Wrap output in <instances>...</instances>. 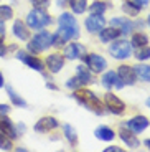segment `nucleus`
Here are the masks:
<instances>
[{
  "label": "nucleus",
  "mask_w": 150,
  "mask_h": 152,
  "mask_svg": "<svg viewBox=\"0 0 150 152\" xmlns=\"http://www.w3.org/2000/svg\"><path fill=\"white\" fill-rule=\"evenodd\" d=\"M74 99L78 101L81 106H84L86 109L92 111L94 114H104V106H102L101 99L94 94L89 89H74Z\"/></svg>",
  "instance_id": "f257e3e1"
},
{
  "label": "nucleus",
  "mask_w": 150,
  "mask_h": 152,
  "mask_svg": "<svg viewBox=\"0 0 150 152\" xmlns=\"http://www.w3.org/2000/svg\"><path fill=\"white\" fill-rule=\"evenodd\" d=\"M58 25H60L58 33H60L66 42L76 40V38L79 37V25H78L76 18L71 15V13H68V12L61 13L60 18H58Z\"/></svg>",
  "instance_id": "f03ea898"
},
{
  "label": "nucleus",
  "mask_w": 150,
  "mask_h": 152,
  "mask_svg": "<svg viewBox=\"0 0 150 152\" xmlns=\"http://www.w3.org/2000/svg\"><path fill=\"white\" fill-rule=\"evenodd\" d=\"M26 25L28 28H33V30H43L46 28L51 23V17L48 15V12L45 8H35L33 10L28 12V15H26Z\"/></svg>",
  "instance_id": "7ed1b4c3"
},
{
  "label": "nucleus",
  "mask_w": 150,
  "mask_h": 152,
  "mask_svg": "<svg viewBox=\"0 0 150 152\" xmlns=\"http://www.w3.org/2000/svg\"><path fill=\"white\" fill-rule=\"evenodd\" d=\"M51 46V33H48V31H40V33H36L33 37V40H31L30 43H28V51L33 55H38L42 53V51H46V50Z\"/></svg>",
  "instance_id": "20e7f679"
},
{
  "label": "nucleus",
  "mask_w": 150,
  "mask_h": 152,
  "mask_svg": "<svg viewBox=\"0 0 150 152\" xmlns=\"http://www.w3.org/2000/svg\"><path fill=\"white\" fill-rule=\"evenodd\" d=\"M109 53L116 60H127L132 56V45L127 40H117L109 46Z\"/></svg>",
  "instance_id": "39448f33"
},
{
  "label": "nucleus",
  "mask_w": 150,
  "mask_h": 152,
  "mask_svg": "<svg viewBox=\"0 0 150 152\" xmlns=\"http://www.w3.org/2000/svg\"><path fill=\"white\" fill-rule=\"evenodd\" d=\"M83 61L86 63V66L92 73H102L106 68H107V61H106V58H102L101 55H98V53L84 55Z\"/></svg>",
  "instance_id": "423d86ee"
},
{
  "label": "nucleus",
  "mask_w": 150,
  "mask_h": 152,
  "mask_svg": "<svg viewBox=\"0 0 150 152\" xmlns=\"http://www.w3.org/2000/svg\"><path fill=\"white\" fill-rule=\"evenodd\" d=\"M104 103H106V107H107L109 111L112 114H117V116H120V114L125 111V104L122 99H119L116 94H112V93H107V94L104 96Z\"/></svg>",
  "instance_id": "0eeeda50"
},
{
  "label": "nucleus",
  "mask_w": 150,
  "mask_h": 152,
  "mask_svg": "<svg viewBox=\"0 0 150 152\" xmlns=\"http://www.w3.org/2000/svg\"><path fill=\"white\" fill-rule=\"evenodd\" d=\"M17 58H18L20 61H23L28 68L35 69V71L42 73L43 69H45V63H43L40 58H36L35 55H28V53H25V51H18V53H17Z\"/></svg>",
  "instance_id": "6e6552de"
},
{
  "label": "nucleus",
  "mask_w": 150,
  "mask_h": 152,
  "mask_svg": "<svg viewBox=\"0 0 150 152\" xmlns=\"http://www.w3.org/2000/svg\"><path fill=\"white\" fill-rule=\"evenodd\" d=\"M117 76H119V80L124 83V86H132L135 84L137 81V76H135V71H134V66H129V65H120L117 68Z\"/></svg>",
  "instance_id": "1a4fd4ad"
},
{
  "label": "nucleus",
  "mask_w": 150,
  "mask_h": 152,
  "mask_svg": "<svg viewBox=\"0 0 150 152\" xmlns=\"http://www.w3.org/2000/svg\"><path fill=\"white\" fill-rule=\"evenodd\" d=\"M84 25H86V28H87V31H89V33H99V31L106 27V18L102 15L91 13V15L86 18Z\"/></svg>",
  "instance_id": "9d476101"
},
{
  "label": "nucleus",
  "mask_w": 150,
  "mask_h": 152,
  "mask_svg": "<svg viewBox=\"0 0 150 152\" xmlns=\"http://www.w3.org/2000/svg\"><path fill=\"white\" fill-rule=\"evenodd\" d=\"M64 58H68V60H78V58H83L84 55H86V46L81 45V43H69V45L64 48Z\"/></svg>",
  "instance_id": "9b49d317"
},
{
  "label": "nucleus",
  "mask_w": 150,
  "mask_h": 152,
  "mask_svg": "<svg viewBox=\"0 0 150 152\" xmlns=\"http://www.w3.org/2000/svg\"><path fill=\"white\" fill-rule=\"evenodd\" d=\"M45 65H46V68H48L51 73H60L61 69H63V66H64V56L60 55V53L48 55Z\"/></svg>",
  "instance_id": "f8f14e48"
},
{
  "label": "nucleus",
  "mask_w": 150,
  "mask_h": 152,
  "mask_svg": "<svg viewBox=\"0 0 150 152\" xmlns=\"http://www.w3.org/2000/svg\"><path fill=\"white\" fill-rule=\"evenodd\" d=\"M102 86L106 89H112V88H117V89H122L124 88V83L119 80L116 71H106L104 76H102Z\"/></svg>",
  "instance_id": "ddd939ff"
},
{
  "label": "nucleus",
  "mask_w": 150,
  "mask_h": 152,
  "mask_svg": "<svg viewBox=\"0 0 150 152\" xmlns=\"http://www.w3.org/2000/svg\"><path fill=\"white\" fill-rule=\"evenodd\" d=\"M111 25H112V27H117L120 30V35H125V37H127L129 33H132V30L135 28V23L130 22L129 18H125V17L112 18L111 20Z\"/></svg>",
  "instance_id": "4468645a"
},
{
  "label": "nucleus",
  "mask_w": 150,
  "mask_h": 152,
  "mask_svg": "<svg viewBox=\"0 0 150 152\" xmlns=\"http://www.w3.org/2000/svg\"><path fill=\"white\" fill-rule=\"evenodd\" d=\"M150 121L145 118V116H134L130 121H127V127L135 134H140L142 131H145L149 127Z\"/></svg>",
  "instance_id": "2eb2a0df"
},
{
  "label": "nucleus",
  "mask_w": 150,
  "mask_h": 152,
  "mask_svg": "<svg viewBox=\"0 0 150 152\" xmlns=\"http://www.w3.org/2000/svg\"><path fill=\"white\" fill-rule=\"evenodd\" d=\"M119 137L122 139V141L125 142V145L130 149H137L140 145V141H139V137L135 136V132H132L130 129H125V127H120L119 131Z\"/></svg>",
  "instance_id": "dca6fc26"
},
{
  "label": "nucleus",
  "mask_w": 150,
  "mask_h": 152,
  "mask_svg": "<svg viewBox=\"0 0 150 152\" xmlns=\"http://www.w3.org/2000/svg\"><path fill=\"white\" fill-rule=\"evenodd\" d=\"M58 124H60V122H58L55 118L46 116V118H42L36 124H35V131H36V132H48V131L56 129Z\"/></svg>",
  "instance_id": "f3484780"
},
{
  "label": "nucleus",
  "mask_w": 150,
  "mask_h": 152,
  "mask_svg": "<svg viewBox=\"0 0 150 152\" xmlns=\"http://www.w3.org/2000/svg\"><path fill=\"white\" fill-rule=\"evenodd\" d=\"M12 30H13V35H15L18 40H22V42L30 40V30H28V25H26L25 22H22V20H15Z\"/></svg>",
  "instance_id": "a211bd4d"
},
{
  "label": "nucleus",
  "mask_w": 150,
  "mask_h": 152,
  "mask_svg": "<svg viewBox=\"0 0 150 152\" xmlns=\"http://www.w3.org/2000/svg\"><path fill=\"white\" fill-rule=\"evenodd\" d=\"M0 131H2L4 134H7L10 139H17V137H18V132H17L15 126H13V122L8 119L7 114L0 116Z\"/></svg>",
  "instance_id": "6ab92c4d"
},
{
  "label": "nucleus",
  "mask_w": 150,
  "mask_h": 152,
  "mask_svg": "<svg viewBox=\"0 0 150 152\" xmlns=\"http://www.w3.org/2000/svg\"><path fill=\"white\" fill-rule=\"evenodd\" d=\"M119 37H120V30L117 27H112V25H111V28H102L99 31V38H101L102 43H111Z\"/></svg>",
  "instance_id": "aec40b11"
},
{
  "label": "nucleus",
  "mask_w": 150,
  "mask_h": 152,
  "mask_svg": "<svg viewBox=\"0 0 150 152\" xmlns=\"http://www.w3.org/2000/svg\"><path fill=\"white\" fill-rule=\"evenodd\" d=\"M76 78L81 81V84H83V86L94 83V76H92V73H91V69L84 68L83 65H79L78 68H76Z\"/></svg>",
  "instance_id": "412c9836"
},
{
  "label": "nucleus",
  "mask_w": 150,
  "mask_h": 152,
  "mask_svg": "<svg viewBox=\"0 0 150 152\" xmlns=\"http://www.w3.org/2000/svg\"><path fill=\"white\" fill-rule=\"evenodd\" d=\"M135 76L143 83H150V65H137L134 66Z\"/></svg>",
  "instance_id": "4be33fe9"
},
{
  "label": "nucleus",
  "mask_w": 150,
  "mask_h": 152,
  "mask_svg": "<svg viewBox=\"0 0 150 152\" xmlns=\"http://www.w3.org/2000/svg\"><path fill=\"white\" fill-rule=\"evenodd\" d=\"M7 94H8V98H10V101H12L13 104H15V106H20V107H26V106H28L25 99H23L22 96H20L18 93H17L15 89H13V88L10 86V84L7 86Z\"/></svg>",
  "instance_id": "5701e85b"
},
{
  "label": "nucleus",
  "mask_w": 150,
  "mask_h": 152,
  "mask_svg": "<svg viewBox=\"0 0 150 152\" xmlns=\"http://www.w3.org/2000/svg\"><path fill=\"white\" fill-rule=\"evenodd\" d=\"M94 134H96V137H98V139H101V141H112L114 137H116V132H114L111 127H106V126L98 127Z\"/></svg>",
  "instance_id": "b1692460"
},
{
  "label": "nucleus",
  "mask_w": 150,
  "mask_h": 152,
  "mask_svg": "<svg viewBox=\"0 0 150 152\" xmlns=\"http://www.w3.org/2000/svg\"><path fill=\"white\" fill-rule=\"evenodd\" d=\"M122 10H124L125 15H130V17H137L140 13L142 8L139 7L137 4H134L132 0H125L124 4H122Z\"/></svg>",
  "instance_id": "393cba45"
},
{
  "label": "nucleus",
  "mask_w": 150,
  "mask_h": 152,
  "mask_svg": "<svg viewBox=\"0 0 150 152\" xmlns=\"http://www.w3.org/2000/svg\"><path fill=\"white\" fill-rule=\"evenodd\" d=\"M147 43H149V37L145 33H134L132 35V40H130L132 48H140V46H145Z\"/></svg>",
  "instance_id": "a878e982"
},
{
  "label": "nucleus",
  "mask_w": 150,
  "mask_h": 152,
  "mask_svg": "<svg viewBox=\"0 0 150 152\" xmlns=\"http://www.w3.org/2000/svg\"><path fill=\"white\" fill-rule=\"evenodd\" d=\"M64 136H66L68 142L71 145H78V132H76V129L73 127V126L69 124H64Z\"/></svg>",
  "instance_id": "bb28decb"
},
{
  "label": "nucleus",
  "mask_w": 150,
  "mask_h": 152,
  "mask_svg": "<svg viewBox=\"0 0 150 152\" xmlns=\"http://www.w3.org/2000/svg\"><path fill=\"white\" fill-rule=\"evenodd\" d=\"M69 7L74 13H84L87 8V0H69Z\"/></svg>",
  "instance_id": "cd10ccee"
},
{
  "label": "nucleus",
  "mask_w": 150,
  "mask_h": 152,
  "mask_svg": "<svg viewBox=\"0 0 150 152\" xmlns=\"http://www.w3.org/2000/svg\"><path fill=\"white\" fill-rule=\"evenodd\" d=\"M109 7H111V5H109L107 2H94L89 7V12L91 13H96V15H102Z\"/></svg>",
  "instance_id": "c85d7f7f"
},
{
  "label": "nucleus",
  "mask_w": 150,
  "mask_h": 152,
  "mask_svg": "<svg viewBox=\"0 0 150 152\" xmlns=\"http://www.w3.org/2000/svg\"><path fill=\"white\" fill-rule=\"evenodd\" d=\"M135 58H137V61H147L150 60V46H140V48H137V51H135L134 55Z\"/></svg>",
  "instance_id": "c756f323"
},
{
  "label": "nucleus",
  "mask_w": 150,
  "mask_h": 152,
  "mask_svg": "<svg viewBox=\"0 0 150 152\" xmlns=\"http://www.w3.org/2000/svg\"><path fill=\"white\" fill-rule=\"evenodd\" d=\"M12 17H13V10H12V7H8V5H0V23L10 20Z\"/></svg>",
  "instance_id": "7c9ffc66"
},
{
  "label": "nucleus",
  "mask_w": 150,
  "mask_h": 152,
  "mask_svg": "<svg viewBox=\"0 0 150 152\" xmlns=\"http://www.w3.org/2000/svg\"><path fill=\"white\" fill-rule=\"evenodd\" d=\"M12 139L7 136V134H4L2 131H0V149L2 151H12Z\"/></svg>",
  "instance_id": "2f4dec72"
},
{
  "label": "nucleus",
  "mask_w": 150,
  "mask_h": 152,
  "mask_svg": "<svg viewBox=\"0 0 150 152\" xmlns=\"http://www.w3.org/2000/svg\"><path fill=\"white\" fill-rule=\"evenodd\" d=\"M83 86V84H81V81L78 80V78H69V80L66 81V88H69V89H73V91H74V89H79V88Z\"/></svg>",
  "instance_id": "473e14b6"
},
{
  "label": "nucleus",
  "mask_w": 150,
  "mask_h": 152,
  "mask_svg": "<svg viewBox=\"0 0 150 152\" xmlns=\"http://www.w3.org/2000/svg\"><path fill=\"white\" fill-rule=\"evenodd\" d=\"M30 4L35 8H48L50 7V0H30Z\"/></svg>",
  "instance_id": "72a5a7b5"
},
{
  "label": "nucleus",
  "mask_w": 150,
  "mask_h": 152,
  "mask_svg": "<svg viewBox=\"0 0 150 152\" xmlns=\"http://www.w3.org/2000/svg\"><path fill=\"white\" fill-rule=\"evenodd\" d=\"M8 113H10V106L8 104H0V116L8 114Z\"/></svg>",
  "instance_id": "f704fd0d"
},
{
  "label": "nucleus",
  "mask_w": 150,
  "mask_h": 152,
  "mask_svg": "<svg viewBox=\"0 0 150 152\" xmlns=\"http://www.w3.org/2000/svg\"><path fill=\"white\" fill-rule=\"evenodd\" d=\"M132 2H134V4H137V5H139V7H140V8L147 7V5L150 4V0H132Z\"/></svg>",
  "instance_id": "c9c22d12"
},
{
  "label": "nucleus",
  "mask_w": 150,
  "mask_h": 152,
  "mask_svg": "<svg viewBox=\"0 0 150 152\" xmlns=\"http://www.w3.org/2000/svg\"><path fill=\"white\" fill-rule=\"evenodd\" d=\"M104 152H122V149L117 147V145H111V147H106Z\"/></svg>",
  "instance_id": "e433bc0d"
},
{
  "label": "nucleus",
  "mask_w": 150,
  "mask_h": 152,
  "mask_svg": "<svg viewBox=\"0 0 150 152\" xmlns=\"http://www.w3.org/2000/svg\"><path fill=\"white\" fill-rule=\"evenodd\" d=\"M4 38H5V27H4V23H0V40L4 42Z\"/></svg>",
  "instance_id": "4c0bfd02"
},
{
  "label": "nucleus",
  "mask_w": 150,
  "mask_h": 152,
  "mask_svg": "<svg viewBox=\"0 0 150 152\" xmlns=\"http://www.w3.org/2000/svg\"><path fill=\"white\" fill-rule=\"evenodd\" d=\"M5 53H7V48H5V45L2 43V40H0V56H4Z\"/></svg>",
  "instance_id": "58836bf2"
},
{
  "label": "nucleus",
  "mask_w": 150,
  "mask_h": 152,
  "mask_svg": "<svg viewBox=\"0 0 150 152\" xmlns=\"http://www.w3.org/2000/svg\"><path fill=\"white\" fill-rule=\"evenodd\" d=\"M46 88H48V89H58V86L53 84V83H46Z\"/></svg>",
  "instance_id": "ea45409f"
},
{
  "label": "nucleus",
  "mask_w": 150,
  "mask_h": 152,
  "mask_svg": "<svg viewBox=\"0 0 150 152\" xmlns=\"http://www.w3.org/2000/svg\"><path fill=\"white\" fill-rule=\"evenodd\" d=\"M4 75H2V73H0V88H2V86H4Z\"/></svg>",
  "instance_id": "a19ab883"
},
{
  "label": "nucleus",
  "mask_w": 150,
  "mask_h": 152,
  "mask_svg": "<svg viewBox=\"0 0 150 152\" xmlns=\"http://www.w3.org/2000/svg\"><path fill=\"white\" fill-rule=\"evenodd\" d=\"M58 5H60V7H63V5H66V0H58Z\"/></svg>",
  "instance_id": "79ce46f5"
},
{
  "label": "nucleus",
  "mask_w": 150,
  "mask_h": 152,
  "mask_svg": "<svg viewBox=\"0 0 150 152\" xmlns=\"http://www.w3.org/2000/svg\"><path fill=\"white\" fill-rule=\"evenodd\" d=\"M143 144H145V147H147V149H149V151H150V139H147V141L143 142Z\"/></svg>",
  "instance_id": "37998d69"
},
{
  "label": "nucleus",
  "mask_w": 150,
  "mask_h": 152,
  "mask_svg": "<svg viewBox=\"0 0 150 152\" xmlns=\"http://www.w3.org/2000/svg\"><path fill=\"white\" fill-rule=\"evenodd\" d=\"M147 106H149V107H150V98H149V99H147Z\"/></svg>",
  "instance_id": "c03bdc74"
},
{
  "label": "nucleus",
  "mask_w": 150,
  "mask_h": 152,
  "mask_svg": "<svg viewBox=\"0 0 150 152\" xmlns=\"http://www.w3.org/2000/svg\"><path fill=\"white\" fill-rule=\"evenodd\" d=\"M147 23H149V27H150V15H149V18H147Z\"/></svg>",
  "instance_id": "a18cd8bd"
}]
</instances>
